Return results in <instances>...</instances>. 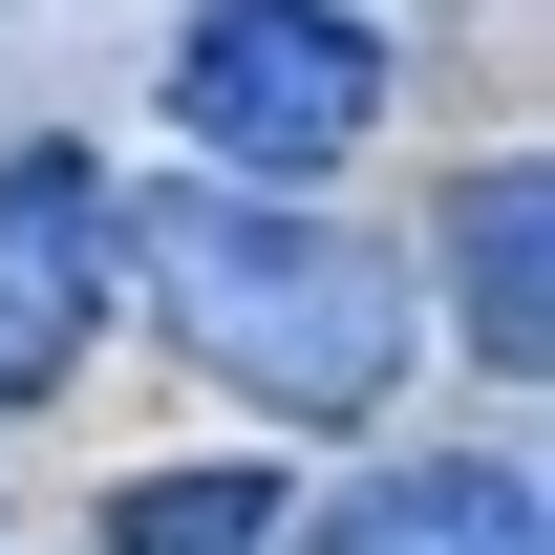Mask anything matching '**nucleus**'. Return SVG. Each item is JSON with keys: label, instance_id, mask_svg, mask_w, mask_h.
Wrapping results in <instances>:
<instances>
[{"label": "nucleus", "instance_id": "f257e3e1", "mask_svg": "<svg viewBox=\"0 0 555 555\" xmlns=\"http://www.w3.org/2000/svg\"><path fill=\"white\" fill-rule=\"evenodd\" d=\"M107 257L171 299V343L214 363V385H257L278 427H363L385 385H406V257L385 235H343V214H299V193H129L107 214Z\"/></svg>", "mask_w": 555, "mask_h": 555}, {"label": "nucleus", "instance_id": "20e7f679", "mask_svg": "<svg viewBox=\"0 0 555 555\" xmlns=\"http://www.w3.org/2000/svg\"><path fill=\"white\" fill-rule=\"evenodd\" d=\"M449 299H470L449 343H470L491 385H534V363H555V171H534V150H491L470 193H449Z\"/></svg>", "mask_w": 555, "mask_h": 555}, {"label": "nucleus", "instance_id": "7ed1b4c3", "mask_svg": "<svg viewBox=\"0 0 555 555\" xmlns=\"http://www.w3.org/2000/svg\"><path fill=\"white\" fill-rule=\"evenodd\" d=\"M107 150H0V406L65 385L86 321H107Z\"/></svg>", "mask_w": 555, "mask_h": 555}, {"label": "nucleus", "instance_id": "f03ea898", "mask_svg": "<svg viewBox=\"0 0 555 555\" xmlns=\"http://www.w3.org/2000/svg\"><path fill=\"white\" fill-rule=\"evenodd\" d=\"M171 129L214 150V193H321L363 129H385V43L343 0H214L171 43Z\"/></svg>", "mask_w": 555, "mask_h": 555}, {"label": "nucleus", "instance_id": "423d86ee", "mask_svg": "<svg viewBox=\"0 0 555 555\" xmlns=\"http://www.w3.org/2000/svg\"><path fill=\"white\" fill-rule=\"evenodd\" d=\"M107 555H278V491L257 470H129L107 491Z\"/></svg>", "mask_w": 555, "mask_h": 555}, {"label": "nucleus", "instance_id": "39448f33", "mask_svg": "<svg viewBox=\"0 0 555 555\" xmlns=\"http://www.w3.org/2000/svg\"><path fill=\"white\" fill-rule=\"evenodd\" d=\"M299 555H555V513H534L513 449H449V470H363Z\"/></svg>", "mask_w": 555, "mask_h": 555}]
</instances>
